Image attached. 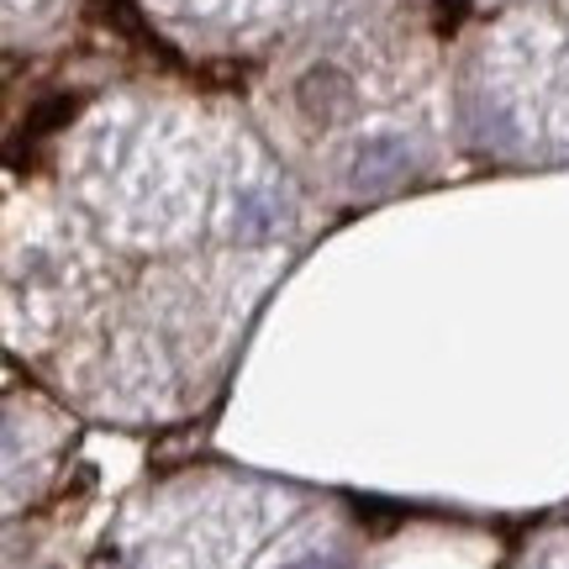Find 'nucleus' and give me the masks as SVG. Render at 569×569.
I'll use <instances>...</instances> for the list:
<instances>
[{
	"label": "nucleus",
	"instance_id": "obj_1",
	"mask_svg": "<svg viewBox=\"0 0 569 569\" xmlns=\"http://www.w3.org/2000/svg\"><path fill=\"white\" fill-rule=\"evenodd\" d=\"M411 163V148L407 138H396V132H380V138H365L359 142V153H353V184L359 190H380V184L401 180Z\"/></svg>",
	"mask_w": 569,
	"mask_h": 569
},
{
	"label": "nucleus",
	"instance_id": "obj_2",
	"mask_svg": "<svg viewBox=\"0 0 569 569\" xmlns=\"http://www.w3.org/2000/svg\"><path fill=\"white\" fill-rule=\"evenodd\" d=\"M269 227H274V206L259 201V196H238V206H232V232H238V238H259Z\"/></svg>",
	"mask_w": 569,
	"mask_h": 569
},
{
	"label": "nucleus",
	"instance_id": "obj_3",
	"mask_svg": "<svg viewBox=\"0 0 569 569\" xmlns=\"http://www.w3.org/2000/svg\"><path fill=\"white\" fill-rule=\"evenodd\" d=\"M290 569H332V565H322V559H296Z\"/></svg>",
	"mask_w": 569,
	"mask_h": 569
}]
</instances>
